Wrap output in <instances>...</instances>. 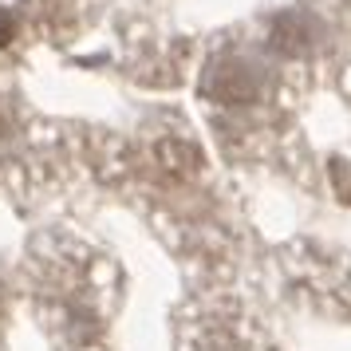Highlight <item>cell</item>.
I'll return each instance as SVG.
<instances>
[{
    "mask_svg": "<svg viewBox=\"0 0 351 351\" xmlns=\"http://www.w3.org/2000/svg\"><path fill=\"white\" fill-rule=\"evenodd\" d=\"M261 91V75L253 64L245 60H221V64L209 71V95L225 99V103H249Z\"/></svg>",
    "mask_w": 351,
    "mask_h": 351,
    "instance_id": "6da1fadb",
    "label": "cell"
},
{
    "mask_svg": "<svg viewBox=\"0 0 351 351\" xmlns=\"http://www.w3.org/2000/svg\"><path fill=\"white\" fill-rule=\"evenodd\" d=\"M269 44L280 51V56H304V51L312 48V24L304 16H280L272 24Z\"/></svg>",
    "mask_w": 351,
    "mask_h": 351,
    "instance_id": "7a4b0ae2",
    "label": "cell"
},
{
    "mask_svg": "<svg viewBox=\"0 0 351 351\" xmlns=\"http://www.w3.org/2000/svg\"><path fill=\"white\" fill-rule=\"evenodd\" d=\"M16 40V16L8 8H0V48H8Z\"/></svg>",
    "mask_w": 351,
    "mask_h": 351,
    "instance_id": "3957f363",
    "label": "cell"
},
{
    "mask_svg": "<svg viewBox=\"0 0 351 351\" xmlns=\"http://www.w3.org/2000/svg\"><path fill=\"white\" fill-rule=\"evenodd\" d=\"M4 127H8V123H4V114H0V134H4Z\"/></svg>",
    "mask_w": 351,
    "mask_h": 351,
    "instance_id": "277c9868",
    "label": "cell"
}]
</instances>
